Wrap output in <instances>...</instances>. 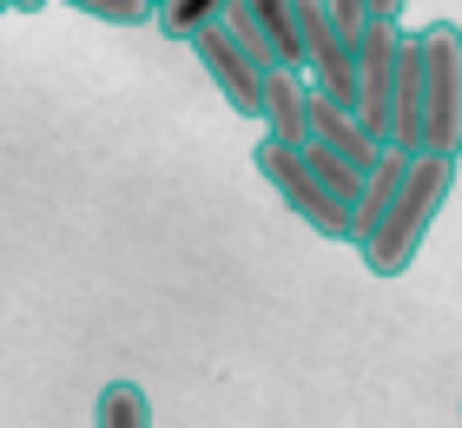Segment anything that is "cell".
Segmentation results:
<instances>
[{
    "label": "cell",
    "mask_w": 462,
    "mask_h": 428,
    "mask_svg": "<svg viewBox=\"0 0 462 428\" xmlns=\"http://www.w3.org/2000/svg\"><path fill=\"white\" fill-rule=\"evenodd\" d=\"M449 185H456V165L410 159V178H403V191H396L390 218L376 224V238L364 244L370 277H403L416 257H423L430 231H436V218H443V205H449Z\"/></svg>",
    "instance_id": "1"
},
{
    "label": "cell",
    "mask_w": 462,
    "mask_h": 428,
    "mask_svg": "<svg viewBox=\"0 0 462 428\" xmlns=\"http://www.w3.org/2000/svg\"><path fill=\"white\" fill-rule=\"evenodd\" d=\"M416 79H423V159H462V27H416Z\"/></svg>",
    "instance_id": "2"
},
{
    "label": "cell",
    "mask_w": 462,
    "mask_h": 428,
    "mask_svg": "<svg viewBox=\"0 0 462 428\" xmlns=\"http://www.w3.org/2000/svg\"><path fill=\"white\" fill-rule=\"evenodd\" d=\"M291 27H298V79L310 86V99L350 113L356 105V47L330 27V7L324 0H291Z\"/></svg>",
    "instance_id": "3"
},
{
    "label": "cell",
    "mask_w": 462,
    "mask_h": 428,
    "mask_svg": "<svg viewBox=\"0 0 462 428\" xmlns=\"http://www.w3.org/2000/svg\"><path fill=\"white\" fill-rule=\"evenodd\" d=\"M225 40L251 59V73H298V27L291 0H218Z\"/></svg>",
    "instance_id": "4"
},
{
    "label": "cell",
    "mask_w": 462,
    "mask_h": 428,
    "mask_svg": "<svg viewBox=\"0 0 462 428\" xmlns=\"http://www.w3.org/2000/svg\"><path fill=\"white\" fill-rule=\"evenodd\" d=\"M251 165H258V178L284 198L291 218H304V224L318 231V238H330V244H350V218L318 191V178L304 171V152H298V145H271V139H258Z\"/></svg>",
    "instance_id": "5"
},
{
    "label": "cell",
    "mask_w": 462,
    "mask_h": 428,
    "mask_svg": "<svg viewBox=\"0 0 462 428\" xmlns=\"http://www.w3.org/2000/svg\"><path fill=\"white\" fill-rule=\"evenodd\" d=\"M192 53H199L205 79H212L218 93H225V105H231V113L258 125V105H264V73H251V59H245V53L225 40V27H218V20H212V27H205V33L192 40Z\"/></svg>",
    "instance_id": "6"
},
{
    "label": "cell",
    "mask_w": 462,
    "mask_h": 428,
    "mask_svg": "<svg viewBox=\"0 0 462 428\" xmlns=\"http://www.w3.org/2000/svg\"><path fill=\"white\" fill-rule=\"evenodd\" d=\"M310 145H318L324 159H337L350 178H370V171L383 165V145H376L344 105H324V99H310Z\"/></svg>",
    "instance_id": "7"
},
{
    "label": "cell",
    "mask_w": 462,
    "mask_h": 428,
    "mask_svg": "<svg viewBox=\"0 0 462 428\" xmlns=\"http://www.w3.org/2000/svg\"><path fill=\"white\" fill-rule=\"evenodd\" d=\"M258 125L271 145H310V86L298 73H264Z\"/></svg>",
    "instance_id": "8"
},
{
    "label": "cell",
    "mask_w": 462,
    "mask_h": 428,
    "mask_svg": "<svg viewBox=\"0 0 462 428\" xmlns=\"http://www.w3.org/2000/svg\"><path fill=\"white\" fill-rule=\"evenodd\" d=\"M403 178H410V159L403 152H383V165L364 178V198H356V211H350V244L364 250L370 238H376V224L390 218V205H396V191H403Z\"/></svg>",
    "instance_id": "9"
},
{
    "label": "cell",
    "mask_w": 462,
    "mask_h": 428,
    "mask_svg": "<svg viewBox=\"0 0 462 428\" xmlns=\"http://www.w3.org/2000/svg\"><path fill=\"white\" fill-rule=\"evenodd\" d=\"M93 428H152V402L133 376H113L93 402Z\"/></svg>",
    "instance_id": "10"
},
{
    "label": "cell",
    "mask_w": 462,
    "mask_h": 428,
    "mask_svg": "<svg viewBox=\"0 0 462 428\" xmlns=\"http://www.w3.org/2000/svg\"><path fill=\"white\" fill-rule=\"evenodd\" d=\"M212 20H218V0H165V7L152 14V27H159L165 40H185V47H192Z\"/></svg>",
    "instance_id": "11"
},
{
    "label": "cell",
    "mask_w": 462,
    "mask_h": 428,
    "mask_svg": "<svg viewBox=\"0 0 462 428\" xmlns=\"http://www.w3.org/2000/svg\"><path fill=\"white\" fill-rule=\"evenodd\" d=\"M73 14L87 20H113V27H152V0H73Z\"/></svg>",
    "instance_id": "12"
}]
</instances>
